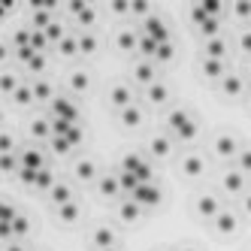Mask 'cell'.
Instances as JSON below:
<instances>
[{
	"label": "cell",
	"mask_w": 251,
	"mask_h": 251,
	"mask_svg": "<svg viewBox=\"0 0 251 251\" xmlns=\"http://www.w3.org/2000/svg\"><path fill=\"white\" fill-rule=\"evenodd\" d=\"M73 173H76V178H82V182H88V178H94L97 176V170H94V164L91 160H76V167H73Z\"/></svg>",
	"instance_id": "20"
},
{
	"label": "cell",
	"mask_w": 251,
	"mask_h": 251,
	"mask_svg": "<svg viewBox=\"0 0 251 251\" xmlns=\"http://www.w3.org/2000/svg\"><path fill=\"white\" fill-rule=\"evenodd\" d=\"M182 170H185V176H200L203 173V157L200 154H185Z\"/></svg>",
	"instance_id": "15"
},
{
	"label": "cell",
	"mask_w": 251,
	"mask_h": 251,
	"mask_svg": "<svg viewBox=\"0 0 251 251\" xmlns=\"http://www.w3.org/2000/svg\"><path fill=\"white\" fill-rule=\"evenodd\" d=\"M118 46L121 49H139V33L136 30H118Z\"/></svg>",
	"instance_id": "21"
},
{
	"label": "cell",
	"mask_w": 251,
	"mask_h": 251,
	"mask_svg": "<svg viewBox=\"0 0 251 251\" xmlns=\"http://www.w3.org/2000/svg\"><path fill=\"white\" fill-rule=\"evenodd\" d=\"M167 94H170V91H167V85H160V82H154V85H149V88H146V97H149L151 103H164V100H167Z\"/></svg>",
	"instance_id": "25"
},
{
	"label": "cell",
	"mask_w": 251,
	"mask_h": 251,
	"mask_svg": "<svg viewBox=\"0 0 251 251\" xmlns=\"http://www.w3.org/2000/svg\"><path fill=\"white\" fill-rule=\"evenodd\" d=\"M173 136H176V139H182V142H188V139H194V136H197V124H194V118H191V121L185 124V127H182V130H176Z\"/></svg>",
	"instance_id": "34"
},
{
	"label": "cell",
	"mask_w": 251,
	"mask_h": 251,
	"mask_svg": "<svg viewBox=\"0 0 251 251\" xmlns=\"http://www.w3.org/2000/svg\"><path fill=\"white\" fill-rule=\"evenodd\" d=\"M100 251H115V248H100Z\"/></svg>",
	"instance_id": "44"
},
{
	"label": "cell",
	"mask_w": 251,
	"mask_h": 251,
	"mask_svg": "<svg viewBox=\"0 0 251 251\" xmlns=\"http://www.w3.org/2000/svg\"><path fill=\"white\" fill-rule=\"evenodd\" d=\"M22 167L40 173V170H46V160H43V154H40L37 149H25V151H22Z\"/></svg>",
	"instance_id": "7"
},
{
	"label": "cell",
	"mask_w": 251,
	"mask_h": 251,
	"mask_svg": "<svg viewBox=\"0 0 251 251\" xmlns=\"http://www.w3.org/2000/svg\"><path fill=\"white\" fill-rule=\"evenodd\" d=\"M43 33H46V40H49V43H61V40L67 37V33H64V27H61L58 22H51V25H49Z\"/></svg>",
	"instance_id": "32"
},
{
	"label": "cell",
	"mask_w": 251,
	"mask_h": 251,
	"mask_svg": "<svg viewBox=\"0 0 251 251\" xmlns=\"http://www.w3.org/2000/svg\"><path fill=\"white\" fill-rule=\"evenodd\" d=\"M133 76H136V79H139L142 85L149 88V85H154V67H151L149 61H146V64H136V70H133Z\"/></svg>",
	"instance_id": "17"
},
{
	"label": "cell",
	"mask_w": 251,
	"mask_h": 251,
	"mask_svg": "<svg viewBox=\"0 0 251 251\" xmlns=\"http://www.w3.org/2000/svg\"><path fill=\"white\" fill-rule=\"evenodd\" d=\"M149 151H151L154 157H167V154H170V139H167V136H151Z\"/></svg>",
	"instance_id": "18"
},
{
	"label": "cell",
	"mask_w": 251,
	"mask_h": 251,
	"mask_svg": "<svg viewBox=\"0 0 251 251\" xmlns=\"http://www.w3.org/2000/svg\"><path fill=\"white\" fill-rule=\"evenodd\" d=\"M58 51H61V55H73V51H79V37H70V33H67V37L58 43Z\"/></svg>",
	"instance_id": "31"
},
{
	"label": "cell",
	"mask_w": 251,
	"mask_h": 251,
	"mask_svg": "<svg viewBox=\"0 0 251 251\" xmlns=\"http://www.w3.org/2000/svg\"><path fill=\"white\" fill-rule=\"evenodd\" d=\"M49 118L51 121H76L79 112H76V103L70 100V97H55L49 106Z\"/></svg>",
	"instance_id": "1"
},
{
	"label": "cell",
	"mask_w": 251,
	"mask_h": 251,
	"mask_svg": "<svg viewBox=\"0 0 251 251\" xmlns=\"http://www.w3.org/2000/svg\"><path fill=\"white\" fill-rule=\"evenodd\" d=\"M239 46L251 55V30H242V37H239Z\"/></svg>",
	"instance_id": "41"
},
{
	"label": "cell",
	"mask_w": 251,
	"mask_h": 251,
	"mask_svg": "<svg viewBox=\"0 0 251 251\" xmlns=\"http://www.w3.org/2000/svg\"><path fill=\"white\" fill-rule=\"evenodd\" d=\"M245 212H248V215H251V194H248V197H245Z\"/></svg>",
	"instance_id": "43"
},
{
	"label": "cell",
	"mask_w": 251,
	"mask_h": 251,
	"mask_svg": "<svg viewBox=\"0 0 251 251\" xmlns=\"http://www.w3.org/2000/svg\"><path fill=\"white\" fill-rule=\"evenodd\" d=\"M242 185H245L242 170H230V173H224V188H227L230 194H239V191H242Z\"/></svg>",
	"instance_id": "11"
},
{
	"label": "cell",
	"mask_w": 251,
	"mask_h": 251,
	"mask_svg": "<svg viewBox=\"0 0 251 251\" xmlns=\"http://www.w3.org/2000/svg\"><path fill=\"white\" fill-rule=\"evenodd\" d=\"M203 73L212 79H224V64L215 61V58H203Z\"/></svg>",
	"instance_id": "24"
},
{
	"label": "cell",
	"mask_w": 251,
	"mask_h": 251,
	"mask_svg": "<svg viewBox=\"0 0 251 251\" xmlns=\"http://www.w3.org/2000/svg\"><path fill=\"white\" fill-rule=\"evenodd\" d=\"M55 212H58L61 221H76V218H79V206H76V203H64V206H58Z\"/></svg>",
	"instance_id": "28"
},
{
	"label": "cell",
	"mask_w": 251,
	"mask_h": 251,
	"mask_svg": "<svg viewBox=\"0 0 251 251\" xmlns=\"http://www.w3.org/2000/svg\"><path fill=\"white\" fill-rule=\"evenodd\" d=\"M215 154H218V157H233V154H239V142L233 139L230 133H221L218 139H215Z\"/></svg>",
	"instance_id": "4"
},
{
	"label": "cell",
	"mask_w": 251,
	"mask_h": 251,
	"mask_svg": "<svg viewBox=\"0 0 251 251\" xmlns=\"http://www.w3.org/2000/svg\"><path fill=\"white\" fill-rule=\"evenodd\" d=\"M12 100H15V103H30V100H37V97H33V85H22L19 91L12 94Z\"/></svg>",
	"instance_id": "33"
},
{
	"label": "cell",
	"mask_w": 251,
	"mask_h": 251,
	"mask_svg": "<svg viewBox=\"0 0 251 251\" xmlns=\"http://www.w3.org/2000/svg\"><path fill=\"white\" fill-rule=\"evenodd\" d=\"M154 58H160V61L173 58V46H170V43H160V46H157V51H154Z\"/></svg>",
	"instance_id": "40"
},
{
	"label": "cell",
	"mask_w": 251,
	"mask_h": 251,
	"mask_svg": "<svg viewBox=\"0 0 251 251\" xmlns=\"http://www.w3.org/2000/svg\"><path fill=\"white\" fill-rule=\"evenodd\" d=\"M55 185H58V182H55V176H51V170H49V167L37 173V185H33V188H40V191H51Z\"/></svg>",
	"instance_id": "26"
},
{
	"label": "cell",
	"mask_w": 251,
	"mask_h": 251,
	"mask_svg": "<svg viewBox=\"0 0 251 251\" xmlns=\"http://www.w3.org/2000/svg\"><path fill=\"white\" fill-rule=\"evenodd\" d=\"M25 67L30 70V73H43V70H46V58H43V51H33V55L25 61Z\"/></svg>",
	"instance_id": "30"
},
{
	"label": "cell",
	"mask_w": 251,
	"mask_h": 251,
	"mask_svg": "<svg viewBox=\"0 0 251 251\" xmlns=\"http://www.w3.org/2000/svg\"><path fill=\"white\" fill-rule=\"evenodd\" d=\"M188 121H191V115H188L185 109H173V112L167 115V127H170V133H176V130H182Z\"/></svg>",
	"instance_id": "12"
},
{
	"label": "cell",
	"mask_w": 251,
	"mask_h": 251,
	"mask_svg": "<svg viewBox=\"0 0 251 251\" xmlns=\"http://www.w3.org/2000/svg\"><path fill=\"white\" fill-rule=\"evenodd\" d=\"M197 212H200L203 218H218V215H221L218 197H212V194H203L200 200H197Z\"/></svg>",
	"instance_id": "5"
},
{
	"label": "cell",
	"mask_w": 251,
	"mask_h": 251,
	"mask_svg": "<svg viewBox=\"0 0 251 251\" xmlns=\"http://www.w3.org/2000/svg\"><path fill=\"white\" fill-rule=\"evenodd\" d=\"M94 245L100 248H115V230L112 227H97L94 230Z\"/></svg>",
	"instance_id": "8"
},
{
	"label": "cell",
	"mask_w": 251,
	"mask_h": 251,
	"mask_svg": "<svg viewBox=\"0 0 251 251\" xmlns=\"http://www.w3.org/2000/svg\"><path fill=\"white\" fill-rule=\"evenodd\" d=\"M182 251H194V248H182Z\"/></svg>",
	"instance_id": "45"
},
{
	"label": "cell",
	"mask_w": 251,
	"mask_h": 251,
	"mask_svg": "<svg viewBox=\"0 0 251 251\" xmlns=\"http://www.w3.org/2000/svg\"><path fill=\"white\" fill-rule=\"evenodd\" d=\"M30 136H33V139H51V136H55L51 118H33V121H30Z\"/></svg>",
	"instance_id": "6"
},
{
	"label": "cell",
	"mask_w": 251,
	"mask_h": 251,
	"mask_svg": "<svg viewBox=\"0 0 251 251\" xmlns=\"http://www.w3.org/2000/svg\"><path fill=\"white\" fill-rule=\"evenodd\" d=\"M100 194H106V197H115V194H121V182H118V176H100Z\"/></svg>",
	"instance_id": "14"
},
{
	"label": "cell",
	"mask_w": 251,
	"mask_h": 251,
	"mask_svg": "<svg viewBox=\"0 0 251 251\" xmlns=\"http://www.w3.org/2000/svg\"><path fill=\"white\" fill-rule=\"evenodd\" d=\"M248 251H251V248H248Z\"/></svg>",
	"instance_id": "46"
},
{
	"label": "cell",
	"mask_w": 251,
	"mask_h": 251,
	"mask_svg": "<svg viewBox=\"0 0 251 251\" xmlns=\"http://www.w3.org/2000/svg\"><path fill=\"white\" fill-rule=\"evenodd\" d=\"M239 170L242 173H251V149H239Z\"/></svg>",
	"instance_id": "37"
},
{
	"label": "cell",
	"mask_w": 251,
	"mask_h": 251,
	"mask_svg": "<svg viewBox=\"0 0 251 251\" xmlns=\"http://www.w3.org/2000/svg\"><path fill=\"white\" fill-rule=\"evenodd\" d=\"M215 227H218V233H236V227H239V221H236V215L233 212H221L218 218H215Z\"/></svg>",
	"instance_id": "10"
},
{
	"label": "cell",
	"mask_w": 251,
	"mask_h": 251,
	"mask_svg": "<svg viewBox=\"0 0 251 251\" xmlns=\"http://www.w3.org/2000/svg\"><path fill=\"white\" fill-rule=\"evenodd\" d=\"M49 200L55 203V209H58V206H64V203H73V194H70L67 185H55V188L49 191Z\"/></svg>",
	"instance_id": "13"
},
{
	"label": "cell",
	"mask_w": 251,
	"mask_h": 251,
	"mask_svg": "<svg viewBox=\"0 0 251 251\" xmlns=\"http://www.w3.org/2000/svg\"><path fill=\"white\" fill-rule=\"evenodd\" d=\"M112 103L118 106V109H127V106H133V94L127 85H115L112 88Z\"/></svg>",
	"instance_id": "9"
},
{
	"label": "cell",
	"mask_w": 251,
	"mask_h": 251,
	"mask_svg": "<svg viewBox=\"0 0 251 251\" xmlns=\"http://www.w3.org/2000/svg\"><path fill=\"white\" fill-rule=\"evenodd\" d=\"M0 88H3L6 97H12L22 88V82H19V76H15V73H3V76H0Z\"/></svg>",
	"instance_id": "23"
},
{
	"label": "cell",
	"mask_w": 251,
	"mask_h": 251,
	"mask_svg": "<svg viewBox=\"0 0 251 251\" xmlns=\"http://www.w3.org/2000/svg\"><path fill=\"white\" fill-rule=\"evenodd\" d=\"M139 209H142V206L133 200V197H127V200H121V218H124V221H136V218H139Z\"/></svg>",
	"instance_id": "16"
},
{
	"label": "cell",
	"mask_w": 251,
	"mask_h": 251,
	"mask_svg": "<svg viewBox=\"0 0 251 251\" xmlns=\"http://www.w3.org/2000/svg\"><path fill=\"white\" fill-rule=\"evenodd\" d=\"M206 58H215V61L224 58V40H221V37L206 40Z\"/></svg>",
	"instance_id": "22"
},
{
	"label": "cell",
	"mask_w": 251,
	"mask_h": 251,
	"mask_svg": "<svg viewBox=\"0 0 251 251\" xmlns=\"http://www.w3.org/2000/svg\"><path fill=\"white\" fill-rule=\"evenodd\" d=\"M94 37L91 33H79V51H94Z\"/></svg>",
	"instance_id": "38"
},
{
	"label": "cell",
	"mask_w": 251,
	"mask_h": 251,
	"mask_svg": "<svg viewBox=\"0 0 251 251\" xmlns=\"http://www.w3.org/2000/svg\"><path fill=\"white\" fill-rule=\"evenodd\" d=\"M70 88H73V91H85L88 88V73H73L70 76Z\"/></svg>",
	"instance_id": "36"
},
{
	"label": "cell",
	"mask_w": 251,
	"mask_h": 251,
	"mask_svg": "<svg viewBox=\"0 0 251 251\" xmlns=\"http://www.w3.org/2000/svg\"><path fill=\"white\" fill-rule=\"evenodd\" d=\"M139 33L151 37L154 43H167V25L160 22V19H154V15H149V19L142 22V30H139Z\"/></svg>",
	"instance_id": "3"
},
{
	"label": "cell",
	"mask_w": 251,
	"mask_h": 251,
	"mask_svg": "<svg viewBox=\"0 0 251 251\" xmlns=\"http://www.w3.org/2000/svg\"><path fill=\"white\" fill-rule=\"evenodd\" d=\"M133 200H136L139 206H154V203L160 200V191H157L154 182H142V185L133 191Z\"/></svg>",
	"instance_id": "2"
},
{
	"label": "cell",
	"mask_w": 251,
	"mask_h": 251,
	"mask_svg": "<svg viewBox=\"0 0 251 251\" xmlns=\"http://www.w3.org/2000/svg\"><path fill=\"white\" fill-rule=\"evenodd\" d=\"M12 151H15V139L9 130H3L0 133V154H12Z\"/></svg>",
	"instance_id": "35"
},
{
	"label": "cell",
	"mask_w": 251,
	"mask_h": 251,
	"mask_svg": "<svg viewBox=\"0 0 251 251\" xmlns=\"http://www.w3.org/2000/svg\"><path fill=\"white\" fill-rule=\"evenodd\" d=\"M49 142H51V149H55L58 154H64V151H70V142H67L64 136H58V133H55V136H51Z\"/></svg>",
	"instance_id": "39"
},
{
	"label": "cell",
	"mask_w": 251,
	"mask_h": 251,
	"mask_svg": "<svg viewBox=\"0 0 251 251\" xmlns=\"http://www.w3.org/2000/svg\"><path fill=\"white\" fill-rule=\"evenodd\" d=\"M221 85H224V94H227V97H239V94H242V79H239V76H233V73L224 76Z\"/></svg>",
	"instance_id": "19"
},
{
	"label": "cell",
	"mask_w": 251,
	"mask_h": 251,
	"mask_svg": "<svg viewBox=\"0 0 251 251\" xmlns=\"http://www.w3.org/2000/svg\"><path fill=\"white\" fill-rule=\"evenodd\" d=\"M121 121L127 124V127H136V124L142 121V112H139V106H127V109H121Z\"/></svg>",
	"instance_id": "27"
},
{
	"label": "cell",
	"mask_w": 251,
	"mask_h": 251,
	"mask_svg": "<svg viewBox=\"0 0 251 251\" xmlns=\"http://www.w3.org/2000/svg\"><path fill=\"white\" fill-rule=\"evenodd\" d=\"M3 251H25V245L19 239H9V242H3Z\"/></svg>",
	"instance_id": "42"
},
{
	"label": "cell",
	"mask_w": 251,
	"mask_h": 251,
	"mask_svg": "<svg viewBox=\"0 0 251 251\" xmlns=\"http://www.w3.org/2000/svg\"><path fill=\"white\" fill-rule=\"evenodd\" d=\"M33 97H37V100H55V97H51V85L46 79H37V82H33Z\"/></svg>",
	"instance_id": "29"
}]
</instances>
